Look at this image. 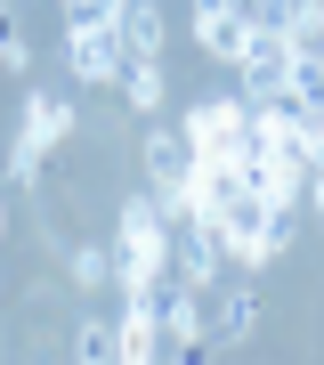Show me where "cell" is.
<instances>
[{"label":"cell","mask_w":324,"mask_h":365,"mask_svg":"<svg viewBox=\"0 0 324 365\" xmlns=\"http://www.w3.org/2000/svg\"><path fill=\"white\" fill-rule=\"evenodd\" d=\"M170 284V220L155 195H130L114 220V292H162Z\"/></svg>","instance_id":"6da1fadb"},{"label":"cell","mask_w":324,"mask_h":365,"mask_svg":"<svg viewBox=\"0 0 324 365\" xmlns=\"http://www.w3.org/2000/svg\"><path fill=\"white\" fill-rule=\"evenodd\" d=\"M122 25L105 16H65V66H73L81 90H122Z\"/></svg>","instance_id":"7a4b0ae2"},{"label":"cell","mask_w":324,"mask_h":365,"mask_svg":"<svg viewBox=\"0 0 324 365\" xmlns=\"http://www.w3.org/2000/svg\"><path fill=\"white\" fill-rule=\"evenodd\" d=\"M138 155H146V195L162 203V220H179V211H187V163H194L187 130H162V122H155Z\"/></svg>","instance_id":"3957f363"},{"label":"cell","mask_w":324,"mask_h":365,"mask_svg":"<svg viewBox=\"0 0 324 365\" xmlns=\"http://www.w3.org/2000/svg\"><path fill=\"white\" fill-rule=\"evenodd\" d=\"M162 341H170V357H203L211 349V292L170 276L162 284Z\"/></svg>","instance_id":"277c9868"},{"label":"cell","mask_w":324,"mask_h":365,"mask_svg":"<svg viewBox=\"0 0 324 365\" xmlns=\"http://www.w3.org/2000/svg\"><path fill=\"white\" fill-rule=\"evenodd\" d=\"M114 333H122V365H162L170 357V341H162V292H122Z\"/></svg>","instance_id":"5b68a950"},{"label":"cell","mask_w":324,"mask_h":365,"mask_svg":"<svg viewBox=\"0 0 324 365\" xmlns=\"http://www.w3.org/2000/svg\"><path fill=\"white\" fill-rule=\"evenodd\" d=\"M187 146L203 155V146H235V138H251V98L244 90H227V98H203V106H187Z\"/></svg>","instance_id":"8992f818"},{"label":"cell","mask_w":324,"mask_h":365,"mask_svg":"<svg viewBox=\"0 0 324 365\" xmlns=\"http://www.w3.org/2000/svg\"><path fill=\"white\" fill-rule=\"evenodd\" d=\"M73 98H65V90H25V114H16V138H33L41 146V155H49V146H65V138H73Z\"/></svg>","instance_id":"52a82bcc"},{"label":"cell","mask_w":324,"mask_h":365,"mask_svg":"<svg viewBox=\"0 0 324 365\" xmlns=\"http://www.w3.org/2000/svg\"><path fill=\"white\" fill-rule=\"evenodd\" d=\"M251 317H259V300H251V284H211V349H235V341L251 333Z\"/></svg>","instance_id":"ba28073f"},{"label":"cell","mask_w":324,"mask_h":365,"mask_svg":"<svg viewBox=\"0 0 324 365\" xmlns=\"http://www.w3.org/2000/svg\"><path fill=\"white\" fill-rule=\"evenodd\" d=\"M194 49L235 73V57H244V9H194Z\"/></svg>","instance_id":"9c48e42d"},{"label":"cell","mask_w":324,"mask_h":365,"mask_svg":"<svg viewBox=\"0 0 324 365\" xmlns=\"http://www.w3.org/2000/svg\"><path fill=\"white\" fill-rule=\"evenodd\" d=\"M122 98H130V114H146V122H155V114H162V98H170L162 57H122Z\"/></svg>","instance_id":"30bf717a"},{"label":"cell","mask_w":324,"mask_h":365,"mask_svg":"<svg viewBox=\"0 0 324 365\" xmlns=\"http://www.w3.org/2000/svg\"><path fill=\"white\" fill-rule=\"evenodd\" d=\"M122 49L130 57H162V0H130L122 9Z\"/></svg>","instance_id":"8fae6325"},{"label":"cell","mask_w":324,"mask_h":365,"mask_svg":"<svg viewBox=\"0 0 324 365\" xmlns=\"http://www.w3.org/2000/svg\"><path fill=\"white\" fill-rule=\"evenodd\" d=\"M73 357H81V365H122V333L105 325V317H81V333H73Z\"/></svg>","instance_id":"7c38bea8"},{"label":"cell","mask_w":324,"mask_h":365,"mask_svg":"<svg viewBox=\"0 0 324 365\" xmlns=\"http://www.w3.org/2000/svg\"><path fill=\"white\" fill-rule=\"evenodd\" d=\"M0 73H33V49H25V16L0 0Z\"/></svg>","instance_id":"4fadbf2b"},{"label":"cell","mask_w":324,"mask_h":365,"mask_svg":"<svg viewBox=\"0 0 324 365\" xmlns=\"http://www.w3.org/2000/svg\"><path fill=\"white\" fill-rule=\"evenodd\" d=\"M65 268H73V284H81V292H105V284H114V252H105V244H81Z\"/></svg>","instance_id":"5bb4252c"},{"label":"cell","mask_w":324,"mask_h":365,"mask_svg":"<svg viewBox=\"0 0 324 365\" xmlns=\"http://www.w3.org/2000/svg\"><path fill=\"white\" fill-rule=\"evenodd\" d=\"M41 170H49V155H41L33 138H16V146H9V187H33Z\"/></svg>","instance_id":"9a60e30c"},{"label":"cell","mask_w":324,"mask_h":365,"mask_svg":"<svg viewBox=\"0 0 324 365\" xmlns=\"http://www.w3.org/2000/svg\"><path fill=\"white\" fill-rule=\"evenodd\" d=\"M130 0H65V16H105V25H122Z\"/></svg>","instance_id":"2e32d148"},{"label":"cell","mask_w":324,"mask_h":365,"mask_svg":"<svg viewBox=\"0 0 324 365\" xmlns=\"http://www.w3.org/2000/svg\"><path fill=\"white\" fill-rule=\"evenodd\" d=\"M300 203H308V211H324V170H308V187H300Z\"/></svg>","instance_id":"e0dca14e"},{"label":"cell","mask_w":324,"mask_h":365,"mask_svg":"<svg viewBox=\"0 0 324 365\" xmlns=\"http://www.w3.org/2000/svg\"><path fill=\"white\" fill-rule=\"evenodd\" d=\"M0 227H9V203H0Z\"/></svg>","instance_id":"ac0fdd59"}]
</instances>
